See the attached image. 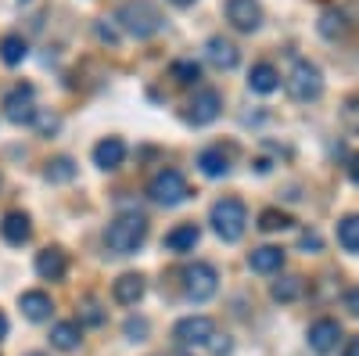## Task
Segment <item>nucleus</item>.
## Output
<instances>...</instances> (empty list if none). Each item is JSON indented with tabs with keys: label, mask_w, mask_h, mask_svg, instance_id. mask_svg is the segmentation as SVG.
I'll list each match as a JSON object with an SVG mask.
<instances>
[{
	"label": "nucleus",
	"mask_w": 359,
	"mask_h": 356,
	"mask_svg": "<svg viewBox=\"0 0 359 356\" xmlns=\"http://www.w3.org/2000/svg\"><path fill=\"white\" fill-rule=\"evenodd\" d=\"M348 176L359 184V155H352V159H348Z\"/></svg>",
	"instance_id": "nucleus-36"
},
{
	"label": "nucleus",
	"mask_w": 359,
	"mask_h": 356,
	"mask_svg": "<svg viewBox=\"0 0 359 356\" xmlns=\"http://www.w3.org/2000/svg\"><path fill=\"white\" fill-rule=\"evenodd\" d=\"M341 33H345V15L334 11V8H327V11L320 15V37L334 40V37H341Z\"/></svg>",
	"instance_id": "nucleus-27"
},
{
	"label": "nucleus",
	"mask_w": 359,
	"mask_h": 356,
	"mask_svg": "<svg viewBox=\"0 0 359 356\" xmlns=\"http://www.w3.org/2000/svg\"><path fill=\"white\" fill-rule=\"evenodd\" d=\"M338 242H341L345 252H355L359 256V213H352V216H345L338 223Z\"/></svg>",
	"instance_id": "nucleus-25"
},
{
	"label": "nucleus",
	"mask_w": 359,
	"mask_h": 356,
	"mask_svg": "<svg viewBox=\"0 0 359 356\" xmlns=\"http://www.w3.org/2000/svg\"><path fill=\"white\" fill-rule=\"evenodd\" d=\"M348 306H352V313H359V291H352V295H348Z\"/></svg>",
	"instance_id": "nucleus-39"
},
{
	"label": "nucleus",
	"mask_w": 359,
	"mask_h": 356,
	"mask_svg": "<svg viewBox=\"0 0 359 356\" xmlns=\"http://www.w3.org/2000/svg\"><path fill=\"white\" fill-rule=\"evenodd\" d=\"M341 356H359V338H348L345 342V352Z\"/></svg>",
	"instance_id": "nucleus-37"
},
{
	"label": "nucleus",
	"mask_w": 359,
	"mask_h": 356,
	"mask_svg": "<svg viewBox=\"0 0 359 356\" xmlns=\"http://www.w3.org/2000/svg\"><path fill=\"white\" fill-rule=\"evenodd\" d=\"M83 317H86V324H101V320H104V313L97 310L94 299H86V303H83Z\"/></svg>",
	"instance_id": "nucleus-32"
},
{
	"label": "nucleus",
	"mask_w": 359,
	"mask_h": 356,
	"mask_svg": "<svg viewBox=\"0 0 359 356\" xmlns=\"http://www.w3.org/2000/svg\"><path fill=\"white\" fill-rule=\"evenodd\" d=\"M226 22L237 33H255L262 25V4L259 0H226Z\"/></svg>",
	"instance_id": "nucleus-9"
},
{
	"label": "nucleus",
	"mask_w": 359,
	"mask_h": 356,
	"mask_svg": "<svg viewBox=\"0 0 359 356\" xmlns=\"http://www.w3.org/2000/svg\"><path fill=\"white\" fill-rule=\"evenodd\" d=\"M172 338L180 345H208L216 338V324H212V317H184L172 328Z\"/></svg>",
	"instance_id": "nucleus-7"
},
{
	"label": "nucleus",
	"mask_w": 359,
	"mask_h": 356,
	"mask_svg": "<svg viewBox=\"0 0 359 356\" xmlns=\"http://www.w3.org/2000/svg\"><path fill=\"white\" fill-rule=\"evenodd\" d=\"M169 4H176V8H191L194 0H169Z\"/></svg>",
	"instance_id": "nucleus-40"
},
{
	"label": "nucleus",
	"mask_w": 359,
	"mask_h": 356,
	"mask_svg": "<svg viewBox=\"0 0 359 356\" xmlns=\"http://www.w3.org/2000/svg\"><path fill=\"white\" fill-rule=\"evenodd\" d=\"M4 338H8V317L0 313V342H4Z\"/></svg>",
	"instance_id": "nucleus-38"
},
{
	"label": "nucleus",
	"mask_w": 359,
	"mask_h": 356,
	"mask_svg": "<svg viewBox=\"0 0 359 356\" xmlns=\"http://www.w3.org/2000/svg\"><path fill=\"white\" fill-rule=\"evenodd\" d=\"M43 176H47L50 184H69L72 176H76V162H72L69 155H57V159H50V162H47Z\"/></svg>",
	"instance_id": "nucleus-24"
},
{
	"label": "nucleus",
	"mask_w": 359,
	"mask_h": 356,
	"mask_svg": "<svg viewBox=\"0 0 359 356\" xmlns=\"http://www.w3.org/2000/svg\"><path fill=\"white\" fill-rule=\"evenodd\" d=\"M18 306H22V317L25 320H47L50 317V310H54V303H50V295L47 291H25L22 299H18Z\"/></svg>",
	"instance_id": "nucleus-19"
},
{
	"label": "nucleus",
	"mask_w": 359,
	"mask_h": 356,
	"mask_svg": "<svg viewBox=\"0 0 359 356\" xmlns=\"http://www.w3.org/2000/svg\"><path fill=\"white\" fill-rule=\"evenodd\" d=\"M219 108H223V98H219L216 91H198V94L191 98V105H187V123L208 126V123L219 115Z\"/></svg>",
	"instance_id": "nucleus-10"
},
{
	"label": "nucleus",
	"mask_w": 359,
	"mask_h": 356,
	"mask_svg": "<svg viewBox=\"0 0 359 356\" xmlns=\"http://www.w3.org/2000/svg\"><path fill=\"white\" fill-rule=\"evenodd\" d=\"M345 119L352 126H359V98H348V105H345Z\"/></svg>",
	"instance_id": "nucleus-34"
},
{
	"label": "nucleus",
	"mask_w": 359,
	"mask_h": 356,
	"mask_svg": "<svg viewBox=\"0 0 359 356\" xmlns=\"http://www.w3.org/2000/svg\"><path fill=\"white\" fill-rule=\"evenodd\" d=\"M248 266H252L255 274H277L280 266H284V249L262 245V249H255V252L248 256Z\"/></svg>",
	"instance_id": "nucleus-18"
},
{
	"label": "nucleus",
	"mask_w": 359,
	"mask_h": 356,
	"mask_svg": "<svg viewBox=\"0 0 359 356\" xmlns=\"http://www.w3.org/2000/svg\"><path fill=\"white\" fill-rule=\"evenodd\" d=\"M208 349H212L216 356H226V352H230V338H226V335H216L212 342H208Z\"/></svg>",
	"instance_id": "nucleus-33"
},
{
	"label": "nucleus",
	"mask_w": 359,
	"mask_h": 356,
	"mask_svg": "<svg viewBox=\"0 0 359 356\" xmlns=\"http://www.w3.org/2000/svg\"><path fill=\"white\" fill-rule=\"evenodd\" d=\"M147 331H151V324H147L144 317H130V320L123 324V335H126L130 342H144Z\"/></svg>",
	"instance_id": "nucleus-30"
},
{
	"label": "nucleus",
	"mask_w": 359,
	"mask_h": 356,
	"mask_svg": "<svg viewBox=\"0 0 359 356\" xmlns=\"http://www.w3.org/2000/svg\"><path fill=\"white\" fill-rule=\"evenodd\" d=\"M219 288V274H216V266L212 263H191L187 270H184V291H187V299L194 303H205V299H212Z\"/></svg>",
	"instance_id": "nucleus-5"
},
{
	"label": "nucleus",
	"mask_w": 359,
	"mask_h": 356,
	"mask_svg": "<svg viewBox=\"0 0 359 356\" xmlns=\"http://www.w3.org/2000/svg\"><path fill=\"white\" fill-rule=\"evenodd\" d=\"M147 195H151L158 205H180V202L191 195V187H187V180H184V173L158 169V173L151 176V184H147Z\"/></svg>",
	"instance_id": "nucleus-6"
},
{
	"label": "nucleus",
	"mask_w": 359,
	"mask_h": 356,
	"mask_svg": "<svg viewBox=\"0 0 359 356\" xmlns=\"http://www.w3.org/2000/svg\"><path fill=\"white\" fill-rule=\"evenodd\" d=\"M287 94L294 98V101H316L320 94H323V76H320V69L313 65V62H298L291 65V72H287Z\"/></svg>",
	"instance_id": "nucleus-4"
},
{
	"label": "nucleus",
	"mask_w": 359,
	"mask_h": 356,
	"mask_svg": "<svg viewBox=\"0 0 359 356\" xmlns=\"http://www.w3.org/2000/svg\"><path fill=\"white\" fill-rule=\"evenodd\" d=\"M65 270H69V259H65L62 249H43V252L36 256V274H40L43 281H62Z\"/></svg>",
	"instance_id": "nucleus-14"
},
{
	"label": "nucleus",
	"mask_w": 359,
	"mask_h": 356,
	"mask_svg": "<svg viewBox=\"0 0 359 356\" xmlns=\"http://www.w3.org/2000/svg\"><path fill=\"white\" fill-rule=\"evenodd\" d=\"M29 356H43V352H29Z\"/></svg>",
	"instance_id": "nucleus-41"
},
{
	"label": "nucleus",
	"mask_w": 359,
	"mask_h": 356,
	"mask_svg": "<svg viewBox=\"0 0 359 356\" xmlns=\"http://www.w3.org/2000/svg\"><path fill=\"white\" fill-rule=\"evenodd\" d=\"M248 86L255 94H273L277 86H280V72L269 65V62H259V65H252V72H248Z\"/></svg>",
	"instance_id": "nucleus-20"
},
{
	"label": "nucleus",
	"mask_w": 359,
	"mask_h": 356,
	"mask_svg": "<svg viewBox=\"0 0 359 356\" xmlns=\"http://www.w3.org/2000/svg\"><path fill=\"white\" fill-rule=\"evenodd\" d=\"M126 159V144L118 137H104L101 144H94V166L97 169H118Z\"/></svg>",
	"instance_id": "nucleus-13"
},
{
	"label": "nucleus",
	"mask_w": 359,
	"mask_h": 356,
	"mask_svg": "<svg viewBox=\"0 0 359 356\" xmlns=\"http://www.w3.org/2000/svg\"><path fill=\"white\" fill-rule=\"evenodd\" d=\"M248 227V209H245V202H237V198H219L212 205V230L223 237V242H237V237L245 234Z\"/></svg>",
	"instance_id": "nucleus-3"
},
{
	"label": "nucleus",
	"mask_w": 359,
	"mask_h": 356,
	"mask_svg": "<svg viewBox=\"0 0 359 356\" xmlns=\"http://www.w3.org/2000/svg\"><path fill=\"white\" fill-rule=\"evenodd\" d=\"M144 291H147V281L140 274H123V277L111 284V299L118 306H137L144 299Z\"/></svg>",
	"instance_id": "nucleus-11"
},
{
	"label": "nucleus",
	"mask_w": 359,
	"mask_h": 356,
	"mask_svg": "<svg viewBox=\"0 0 359 356\" xmlns=\"http://www.w3.org/2000/svg\"><path fill=\"white\" fill-rule=\"evenodd\" d=\"M36 123H40L43 133H54V130H57V119H54V115H40V112H36Z\"/></svg>",
	"instance_id": "nucleus-35"
},
{
	"label": "nucleus",
	"mask_w": 359,
	"mask_h": 356,
	"mask_svg": "<svg viewBox=\"0 0 359 356\" xmlns=\"http://www.w3.org/2000/svg\"><path fill=\"white\" fill-rule=\"evenodd\" d=\"M25 54H29V44H25L18 33H11V37L0 40V58H4V65H22Z\"/></svg>",
	"instance_id": "nucleus-23"
},
{
	"label": "nucleus",
	"mask_w": 359,
	"mask_h": 356,
	"mask_svg": "<svg viewBox=\"0 0 359 356\" xmlns=\"http://www.w3.org/2000/svg\"><path fill=\"white\" fill-rule=\"evenodd\" d=\"M284 227H291V216H287V213H280V209H266V213L259 216V230H266V234L284 230Z\"/></svg>",
	"instance_id": "nucleus-29"
},
{
	"label": "nucleus",
	"mask_w": 359,
	"mask_h": 356,
	"mask_svg": "<svg viewBox=\"0 0 359 356\" xmlns=\"http://www.w3.org/2000/svg\"><path fill=\"white\" fill-rule=\"evenodd\" d=\"M118 22H123V29L137 40L155 37L162 29V15H158V8L151 4V0H130V4H123L118 8Z\"/></svg>",
	"instance_id": "nucleus-2"
},
{
	"label": "nucleus",
	"mask_w": 359,
	"mask_h": 356,
	"mask_svg": "<svg viewBox=\"0 0 359 356\" xmlns=\"http://www.w3.org/2000/svg\"><path fill=\"white\" fill-rule=\"evenodd\" d=\"M144 237H147V220L140 213H123V216H115L104 230V245L108 252L115 256H133L140 245H144Z\"/></svg>",
	"instance_id": "nucleus-1"
},
{
	"label": "nucleus",
	"mask_w": 359,
	"mask_h": 356,
	"mask_svg": "<svg viewBox=\"0 0 359 356\" xmlns=\"http://www.w3.org/2000/svg\"><path fill=\"white\" fill-rule=\"evenodd\" d=\"M298 245H302L306 252H320V249H323V237H320L316 230H306L302 237H298Z\"/></svg>",
	"instance_id": "nucleus-31"
},
{
	"label": "nucleus",
	"mask_w": 359,
	"mask_h": 356,
	"mask_svg": "<svg viewBox=\"0 0 359 356\" xmlns=\"http://www.w3.org/2000/svg\"><path fill=\"white\" fill-rule=\"evenodd\" d=\"M208 62H212L216 69H237V62H241V51H237L230 40H223V37H212V40H208Z\"/></svg>",
	"instance_id": "nucleus-16"
},
{
	"label": "nucleus",
	"mask_w": 359,
	"mask_h": 356,
	"mask_svg": "<svg viewBox=\"0 0 359 356\" xmlns=\"http://www.w3.org/2000/svg\"><path fill=\"white\" fill-rule=\"evenodd\" d=\"M4 112L11 123L18 126H29V123H36V105H33V86L29 83H18L15 91L4 98Z\"/></svg>",
	"instance_id": "nucleus-8"
},
{
	"label": "nucleus",
	"mask_w": 359,
	"mask_h": 356,
	"mask_svg": "<svg viewBox=\"0 0 359 356\" xmlns=\"http://www.w3.org/2000/svg\"><path fill=\"white\" fill-rule=\"evenodd\" d=\"M169 76H172L180 86H191V83L201 79V65H198V62H172Z\"/></svg>",
	"instance_id": "nucleus-28"
},
{
	"label": "nucleus",
	"mask_w": 359,
	"mask_h": 356,
	"mask_svg": "<svg viewBox=\"0 0 359 356\" xmlns=\"http://www.w3.org/2000/svg\"><path fill=\"white\" fill-rule=\"evenodd\" d=\"M198 166H201L205 176H226L230 173V159L223 155V147H205L198 155Z\"/></svg>",
	"instance_id": "nucleus-22"
},
{
	"label": "nucleus",
	"mask_w": 359,
	"mask_h": 356,
	"mask_svg": "<svg viewBox=\"0 0 359 356\" xmlns=\"http://www.w3.org/2000/svg\"><path fill=\"white\" fill-rule=\"evenodd\" d=\"M338 338H341V324L331 320V317L316 320L313 328H309V345H313L316 352H331V349L338 345Z\"/></svg>",
	"instance_id": "nucleus-12"
},
{
	"label": "nucleus",
	"mask_w": 359,
	"mask_h": 356,
	"mask_svg": "<svg viewBox=\"0 0 359 356\" xmlns=\"http://www.w3.org/2000/svg\"><path fill=\"white\" fill-rule=\"evenodd\" d=\"M0 234H4V242L8 245H25L29 242V234H33V223H29L25 213H8L4 220H0Z\"/></svg>",
	"instance_id": "nucleus-15"
},
{
	"label": "nucleus",
	"mask_w": 359,
	"mask_h": 356,
	"mask_svg": "<svg viewBox=\"0 0 359 356\" xmlns=\"http://www.w3.org/2000/svg\"><path fill=\"white\" fill-rule=\"evenodd\" d=\"M79 342H83L79 320H62V324H54V328H50V345H54V349L72 352V349H79Z\"/></svg>",
	"instance_id": "nucleus-17"
},
{
	"label": "nucleus",
	"mask_w": 359,
	"mask_h": 356,
	"mask_svg": "<svg viewBox=\"0 0 359 356\" xmlns=\"http://www.w3.org/2000/svg\"><path fill=\"white\" fill-rule=\"evenodd\" d=\"M269 295H273L277 303H294L298 295H302V277H280V281H273V288H269Z\"/></svg>",
	"instance_id": "nucleus-26"
},
{
	"label": "nucleus",
	"mask_w": 359,
	"mask_h": 356,
	"mask_svg": "<svg viewBox=\"0 0 359 356\" xmlns=\"http://www.w3.org/2000/svg\"><path fill=\"white\" fill-rule=\"evenodd\" d=\"M198 237H201V230L194 223H184V227H176V230L165 234V249L169 252H191L198 245Z\"/></svg>",
	"instance_id": "nucleus-21"
}]
</instances>
